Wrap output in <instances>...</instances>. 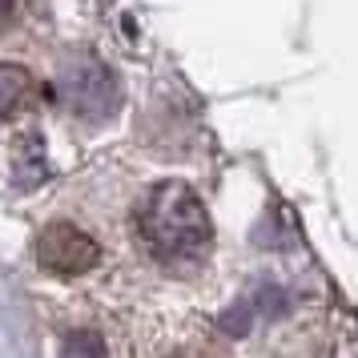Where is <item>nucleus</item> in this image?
<instances>
[{
    "label": "nucleus",
    "mask_w": 358,
    "mask_h": 358,
    "mask_svg": "<svg viewBox=\"0 0 358 358\" xmlns=\"http://www.w3.org/2000/svg\"><path fill=\"white\" fill-rule=\"evenodd\" d=\"M137 234L157 262H197L210 250V213L185 181L153 185L137 206Z\"/></svg>",
    "instance_id": "nucleus-1"
},
{
    "label": "nucleus",
    "mask_w": 358,
    "mask_h": 358,
    "mask_svg": "<svg viewBox=\"0 0 358 358\" xmlns=\"http://www.w3.org/2000/svg\"><path fill=\"white\" fill-rule=\"evenodd\" d=\"M57 97L81 121H109L121 109V85H117L113 69L101 65L97 57L73 52L57 69Z\"/></svg>",
    "instance_id": "nucleus-2"
},
{
    "label": "nucleus",
    "mask_w": 358,
    "mask_h": 358,
    "mask_svg": "<svg viewBox=\"0 0 358 358\" xmlns=\"http://www.w3.org/2000/svg\"><path fill=\"white\" fill-rule=\"evenodd\" d=\"M36 258L52 274H85V270H93L101 262V245L85 229L69 226V222H57V226H49L41 234Z\"/></svg>",
    "instance_id": "nucleus-3"
},
{
    "label": "nucleus",
    "mask_w": 358,
    "mask_h": 358,
    "mask_svg": "<svg viewBox=\"0 0 358 358\" xmlns=\"http://www.w3.org/2000/svg\"><path fill=\"white\" fill-rule=\"evenodd\" d=\"M33 93V77L20 65H0V117H13Z\"/></svg>",
    "instance_id": "nucleus-4"
},
{
    "label": "nucleus",
    "mask_w": 358,
    "mask_h": 358,
    "mask_svg": "<svg viewBox=\"0 0 358 358\" xmlns=\"http://www.w3.org/2000/svg\"><path fill=\"white\" fill-rule=\"evenodd\" d=\"M65 358H105V342L93 330H73L65 338Z\"/></svg>",
    "instance_id": "nucleus-5"
},
{
    "label": "nucleus",
    "mask_w": 358,
    "mask_h": 358,
    "mask_svg": "<svg viewBox=\"0 0 358 358\" xmlns=\"http://www.w3.org/2000/svg\"><path fill=\"white\" fill-rule=\"evenodd\" d=\"M8 20H13V0H0V33L8 29Z\"/></svg>",
    "instance_id": "nucleus-6"
}]
</instances>
